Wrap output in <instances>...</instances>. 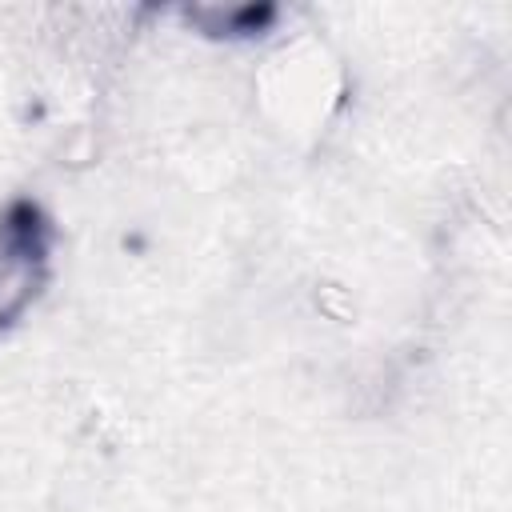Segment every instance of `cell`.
Wrapping results in <instances>:
<instances>
[{
	"label": "cell",
	"instance_id": "cell-1",
	"mask_svg": "<svg viewBox=\"0 0 512 512\" xmlns=\"http://www.w3.org/2000/svg\"><path fill=\"white\" fill-rule=\"evenodd\" d=\"M48 268V220L16 200L0 216V324H12L40 292Z\"/></svg>",
	"mask_w": 512,
	"mask_h": 512
}]
</instances>
